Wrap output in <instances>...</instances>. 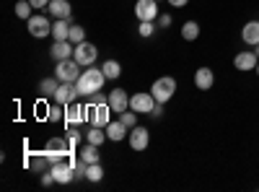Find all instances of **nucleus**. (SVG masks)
<instances>
[{
  "instance_id": "35",
  "label": "nucleus",
  "mask_w": 259,
  "mask_h": 192,
  "mask_svg": "<svg viewBox=\"0 0 259 192\" xmlns=\"http://www.w3.org/2000/svg\"><path fill=\"white\" fill-rule=\"evenodd\" d=\"M171 21H174V18H171V13H161V16H158V26H161V29H168Z\"/></svg>"
},
{
  "instance_id": "25",
  "label": "nucleus",
  "mask_w": 259,
  "mask_h": 192,
  "mask_svg": "<svg viewBox=\"0 0 259 192\" xmlns=\"http://www.w3.org/2000/svg\"><path fill=\"white\" fill-rule=\"evenodd\" d=\"M26 166H29V169H36V172H45V169H50L52 164H50L47 153H41V156H29V159H26Z\"/></svg>"
},
{
  "instance_id": "21",
  "label": "nucleus",
  "mask_w": 259,
  "mask_h": 192,
  "mask_svg": "<svg viewBox=\"0 0 259 192\" xmlns=\"http://www.w3.org/2000/svg\"><path fill=\"white\" fill-rule=\"evenodd\" d=\"M99 148H101V145H94V143L85 140V145L78 151V156H80L85 164H99Z\"/></svg>"
},
{
  "instance_id": "12",
  "label": "nucleus",
  "mask_w": 259,
  "mask_h": 192,
  "mask_svg": "<svg viewBox=\"0 0 259 192\" xmlns=\"http://www.w3.org/2000/svg\"><path fill=\"white\" fill-rule=\"evenodd\" d=\"M78 96H80V94H78V86H75V83H60V89L55 91L52 101H57V104H62V106H68V104H73Z\"/></svg>"
},
{
  "instance_id": "19",
  "label": "nucleus",
  "mask_w": 259,
  "mask_h": 192,
  "mask_svg": "<svg viewBox=\"0 0 259 192\" xmlns=\"http://www.w3.org/2000/svg\"><path fill=\"white\" fill-rule=\"evenodd\" d=\"M104 130H106V138H109V140H114V143H119L124 135H130L127 130H130V127L122 122V120H112L109 125H106L104 127Z\"/></svg>"
},
{
  "instance_id": "15",
  "label": "nucleus",
  "mask_w": 259,
  "mask_h": 192,
  "mask_svg": "<svg viewBox=\"0 0 259 192\" xmlns=\"http://www.w3.org/2000/svg\"><path fill=\"white\" fill-rule=\"evenodd\" d=\"M65 122H68V125H80V122H85V104L73 101V104L65 106Z\"/></svg>"
},
{
  "instance_id": "40",
  "label": "nucleus",
  "mask_w": 259,
  "mask_h": 192,
  "mask_svg": "<svg viewBox=\"0 0 259 192\" xmlns=\"http://www.w3.org/2000/svg\"><path fill=\"white\" fill-rule=\"evenodd\" d=\"M254 52H256V57H259V45H256V47H254Z\"/></svg>"
},
{
  "instance_id": "20",
  "label": "nucleus",
  "mask_w": 259,
  "mask_h": 192,
  "mask_svg": "<svg viewBox=\"0 0 259 192\" xmlns=\"http://www.w3.org/2000/svg\"><path fill=\"white\" fill-rule=\"evenodd\" d=\"M70 18H55V24H52V39L55 42H62V39H68L70 34Z\"/></svg>"
},
{
  "instance_id": "7",
  "label": "nucleus",
  "mask_w": 259,
  "mask_h": 192,
  "mask_svg": "<svg viewBox=\"0 0 259 192\" xmlns=\"http://www.w3.org/2000/svg\"><path fill=\"white\" fill-rule=\"evenodd\" d=\"M96 55H99V50H96V45H91V42H80V45H75V52H73V60L78 62V65H94L96 62Z\"/></svg>"
},
{
  "instance_id": "39",
  "label": "nucleus",
  "mask_w": 259,
  "mask_h": 192,
  "mask_svg": "<svg viewBox=\"0 0 259 192\" xmlns=\"http://www.w3.org/2000/svg\"><path fill=\"white\" fill-rule=\"evenodd\" d=\"M189 3V0H168V6H174V8H184Z\"/></svg>"
},
{
  "instance_id": "17",
  "label": "nucleus",
  "mask_w": 259,
  "mask_h": 192,
  "mask_svg": "<svg viewBox=\"0 0 259 192\" xmlns=\"http://www.w3.org/2000/svg\"><path fill=\"white\" fill-rule=\"evenodd\" d=\"M47 11H50L52 18H70L73 16V6L68 3V0H50Z\"/></svg>"
},
{
  "instance_id": "31",
  "label": "nucleus",
  "mask_w": 259,
  "mask_h": 192,
  "mask_svg": "<svg viewBox=\"0 0 259 192\" xmlns=\"http://www.w3.org/2000/svg\"><path fill=\"white\" fill-rule=\"evenodd\" d=\"M138 34H140L143 39L153 36V34H156V24H153V21H140V26H138Z\"/></svg>"
},
{
  "instance_id": "4",
  "label": "nucleus",
  "mask_w": 259,
  "mask_h": 192,
  "mask_svg": "<svg viewBox=\"0 0 259 192\" xmlns=\"http://www.w3.org/2000/svg\"><path fill=\"white\" fill-rule=\"evenodd\" d=\"M78 62L70 57V60H60L57 62V68H55V75L60 78V83H75L78 78H80V73H78Z\"/></svg>"
},
{
  "instance_id": "3",
  "label": "nucleus",
  "mask_w": 259,
  "mask_h": 192,
  "mask_svg": "<svg viewBox=\"0 0 259 192\" xmlns=\"http://www.w3.org/2000/svg\"><path fill=\"white\" fill-rule=\"evenodd\" d=\"M150 94H153V99H156L158 104H166V101H171V96L177 94V81L171 78V75H163V78L153 81Z\"/></svg>"
},
{
  "instance_id": "33",
  "label": "nucleus",
  "mask_w": 259,
  "mask_h": 192,
  "mask_svg": "<svg viewBox=\"0 0 259 192\" xmlns=\"http://www.w3.org/2000/svg\"><path fill=\"white\" fill-rule=\"evenodd\" d=\"M119 120L130 127V130H133V127L138 125V112H133V109H130V112H122V114H119Z\"/></svg>"
},
{
  "instance_id": "30",
  "label": "nucleus",
  "mask_w": 259,
  "mask_h": 192,
  "mask_svg": "<svg viewBox=\"0 0 259 192\" xmlns=\"http://www.w3.org/2000/svg\"><path fill=\"white\" fill-rule=\"evenodd\" d=\"M47 112H50V114H47V120H50V122H57V120H65V109H62V104H57V101L47 106Z\"/></svg>"
},
{
  "instance_id": "28",
  "label": "nucleus",
  "mask_w": 259,
  "mask_h": 192,
  "mask_svg": "<svg viewBox=\"0 0 259 192\" xmlns=\"http://www.w3.org/2000/svg\"><path fill=\"white\" fill-rule=\"evenodd\" d=\"M31 8H34V6L29 3V0H18V3H16V16H18V18H24V21H29V18L34 16Z\"/></svg>"
},
{
  "instance_id": "2",
  "label": "nucleus",
  "mask_w": 259,
  "mask_h": 192,
  "mask_svg": "<svg viewBox=\"0 0 259 192\" xmlns=\"http://www.w3.org/2000/svg\"><path fill=\"white\" fill-rule=\"evenodd\" d=\"M85 122L96 125V127H106L112 122V106L109 104H85Z\"/></svg>"
},
{
  "instance_id": "18",
  "label": "nucleus",
  "mask_w": 259,
  "mask_h": 192,
  "mask_svg": "<svg viewBox=\"0 0 259 192\" xmlns=\"http://www.w3.org/2000/svg\"><path fill=\"white\" fill-rule=\"evenodd\" d=\"M241 39H244V45H249V47L259 45V21H246L244 29H241Z\"/></svg>"
},
{
  "instance_id": "36",
  "label": "nucleus",
  "mask_w": 259,
  "mask_h": 192,
  "mask_svg": "<svg viewBox=\"0 0 259 192\" xmlns=\"http://www.w3.org/2000/svg\"><path fill=\"white\" fill-rule=\"evenodd\" d=\"M161 114H163V104L156 101V106H153V112H150V117H153V120H161Z\"/></svg>"
},
{
  "instance_id": "11",
  "label": "nucleus",
  "mask_w": 259,
  "mask_h": 192,
  "mask_svg": "<svg viewBox=\"0 0 259 192\" xmlns=\"http://www.w3.org/2000/svg\"><path fill=\"white\" fill-rule=\"evenodd\" d=\"M148 143H150V133H148V127L135 125L133 130H130V148L140 153V151H145V148H148Z\"/></svg>"
},
{
  "instance_id": "13",
  "label": "nucleus",
  "mask_w": 259,
  "mask_h": 192,
  "mask_svg": "<svg viewBox=\"0 0 259 192\" xmlns=\"http://www.w3.org/2000/svg\"><path fill=\"white\" fill-rule=\"evenodd\" d=\"M73 52H75V45H73V42H68V39H62V42H55V45H52L50 57L55 62H60V60H70Z\"/></svg>"
},
{
  "instance_id": "41",
  "label": "nucleus",
  "mask_w": 259,
  "mask_h": 192,
  "mask_svg": "<svg viewBox=\"0 0 259 192\" xmlns=\"http://www.w3.org/2000/svg\"><path fill=\"white\" fill-rule=\"evenodd\" d=\"M256 75H259V62H256Z\"/></svg>"
},
{
  "instance_id": "23",
  "label": "nucleus",
  "mask_w": 259,
  "mask_h": 192,
  "mask_svg": "<svg viewBox=\"0 0 259 192\" xmlns=\"http://www.w3.org/2000/svg\"><path fill=\"white\" fill-rule=\"evenodd\" d=\"M197 36H200V24L197 21H184L182 24V39L184 42H194Z\"/></svg>"
},
{
  "instance_id": "37",
  "label": "nucleus",
  "mask_w": 259,
  "mask_h": 192,
  "mask_svg": "<svg viewBox=\"0 0 259 192\" xmlns=\"http://www.w3.org/2000/svg\"><path fill=\"white\" fill-rule=\"evenodd\" d=\"M41 184H45V187L55 184V177H52V172H47V174H41Z\"/></svg>"
},
{
  "instance_id": "27",
  "label": "nucleus",
  "mask_w": 259,
  "mask_h": 192,
  "mask_svg": "<svg viewBox=\"0 0 259 192\" xmlns=\"http://www.w3.org/2000/svg\"><path fill=\"white\" fill-rule=\"evenodd\" d=\"M85 179H89V182H101V179H104L101 161H99V164H89V169H85Z\"/></svg>"
},
{
  "instance_id": "9",
  "label": "nucleus",
  "mask_w": 259,
  "mask_h": 192,
  "mask_svg": "<svg viewBox=\"0 0 259 192\" xmlns=\"http://www.w3.org/2000/svg\"><path fill=\"white\" fill-rule=\"evenodd\" d=\"M135 16L138 21H158V3L156 0H138L135 3Z\"/></svg>"
},
{
  "instance_id": "42",
  "label": "nucleus",
  "mask_w": 259,
  "mask_h": 192,
  "mask_svg": "<svg viewBox=\"0 0 259 192\" xmlns=\"http://www.w3.org/2000/svg\"><path fill=\"white\" fill-rule=\"evenodd\" d=\"M156 3H161V0H156Z\"/></svg>"
},
{
  "instance_id": "1",
  "label": "nucleus",
  "mask_w": 259,
  "mask_h": 192,
  "mask_svg": "<svg viewBox=\"0 0 259 192\" xmlns=\"http://www.w3.org/2000/svg\"><path fill=\"white\" fill-rule=\"evenodd\" d=\"M104 81H106L104 70H101V68H94V65H89V70H83V73H80V78L75 81L78 94H80V96H91V94L101 91Z\"/></svg>"
},
{
  "instance_id": "22",
  "label": "nucleus",
  "mask_w": 259,
  "mask_h": 192,
  "mask_svg": "<svg viewBox=\"0 0 259 192\" xmlns=\"http://www.w3.org/2000/svg\"><path fill=\"white\" fill-rule=\"evenodd\" d=\"M85 140L94 143V145H104V140H109V138H106V130H104V127L91 125L89 130H85Z\"/></svg>"
},
{
  "instance_id": "32",
  "label": "nucleus",
  "mask_w": 259,
  "mask_h": 192,
  "mask_svg": "<svg viewBox=\"0 0 259 192\" xmlns=\"http://www.w3.org/2000/svg\"><path fill=\"white\" fill-rule=\"evenodd\" d=\"M65 138L70 140V145L75 148L80 143V130H78V125H68V133H65Z\"/></svg>"
},
{
  "instance_id": "16",
  "label": "nucleus",
  "mask_w": 259,
  "mask_h": 192,
  "mask_svg": "<svg viewBox=\"0 0 259 192\" xmlns=\"http://www.w3.org/2000/svg\"><path fill=\"white\" fill-rule=\"evenodd\" d=\"M109 106H112V112L122 114L130 109V96L122 89H114V91H109Z\"/></svg>"
},
{
  "instance_id": "5",
  "label": "nucleus",
  "mask_w": 259,
  "mask_h": 192,
  "mask_svg": "<svg viewBox=\"0 0 259 192\" xmlns=\"http://www.w3.org/2000/svg\"><path fill=\"white\" fill-rule=\"evenodd\" d=\"M26 29H29V34L31 36H36V39H41V36H52V21L47 18V16H31L29 21H26Z\"/></svg>"
},
{
  "instance_id": "8",
  "label": "nucleus",
  "mask_w": 259,
  "mask_h": 192,
  "mask_svg": "<svg viewBox=\"0 0 259 192\" xmlns=\"http://www.w3.org/2000/svg\"><path fill=\"white\" fill-rule=\"evenodd\" d=\"M50 172H52V177H55L57 184H70V182L75 179V166H73L70 161L52 164V166H50Z\"/></svg>"
},
{
  "instance_id": "34",
  "label": "nucleus",
  "mask_w": 259,
  "mask_h": 192,
  "mask_svg": "<svg viewBox=\"0 0 259 192\" xmlns=\"http://www.w3.org/2000/svg\"><path fill=\"white\" fill-rule=\"evenodd\" d=\"M89 101L85 104H109V96H104L101 91H96V94H91V96H85Z\"/></svg>"
},
{
  "instance_id": "26",
  "label": "nucleus",
  "mask_w": 259,
  "mask_h": 192,
  "mask_svg": "<svg viewBox=\"0 0 259 192\" xmlns=\"http://www.w3.org/2000/svg\"><path fill=\"white\" fill-rule=\"evenodd\" d=\"M60 89V78L55 75V78H45L39 83V91H41V96H55V91Z\"/></svg>"
},
{
  "instance_id": "14",
  "label": "nucleus",
  "mask_w": 259,
  "mask_h": 192,
  "mask_svg": "<svg viewBox=\"0 0 259 192\" xmlns=\"http://www.w3.org/2000/svg\"><path fill=\"white\" fill-rule=\"evenodd\" d=\"M194 86H197L200 91H210L212 86H215V73L210 70V68H197L194 70Z\"/></svg>"
},
{
  "instance_id": "38",
  "label": "nucleus",
  "mask_w": 259,
  "mask_h": 192,
  "mask_svg": "<svg viewBox=\"0 0 259 192\" xmlns=\"http://www.w3.org/2000/svg\"><path fill=\"white\" fill-rule=\"evenodd\" d=\"M29 3H31L34 8H47V6H50V0H29Z\"/></svg>"
},
{
  "instance_id": "29",
  "label": "nucleus",
  "mask_w": 259,
  "mask_h": 192,
  "mask_svg": "<svg viewBox=\"0 0 259 192\" xmlns=\"http://www.w3.org/2000/svg\"><path fill=\"white\" fill-rule=\"evenodd\" d=\"M68 42H73V45H80V42H85V29L73 24L70 26V34H68Z\"/></svg>"
},
{
  "instance_id": "10",
  "label": "nucleus",
  "mask_w": 259,
  "mask_h": 192,
  "mask_svg": "<svg viewBox=\"0 0 259 192\" xmlns=\"http://www.w3.org/2000/svg\"><path fill=\"white\" fill-rule=\"evenodd\" d=\"M256 62H259L256 52L254 50H244V52H239L233 57V68L241 70V73H249V70H256Z\"/></svg>"
},
{
  "instance_id": "6",
  "label": "nucleus",
  "mask_w": 259,
  "mask_h": 192,
  "mask_svg": "<svg viewBox=\"0 0 259 192\" xmlns=\"http://www.w3.org/2000/svg\"><path fill=\"white\" fill-rule=\"evenodd\" d=\"M153 106H156V99L150 91H140L135 96H130V109L138 112V114H150L153 112Z\"/></svg>"
},
{
  "instance_id": "24",
  "label": "nucleus",
  "mask_w": 259,
  "mask_h": 192,
  "mask_svg": "<svg viewBox=\"0 0 259 192\" xmlns=\"http://www.w3.org/2000/svg\"><path fill=\"white\" fill-rule=\"evenodd\" d=\"M101 70H104L106 81H117V78L122 75V65H119L117 60H106L104 65H101Z\"/></svg>"
}]
</instances>
